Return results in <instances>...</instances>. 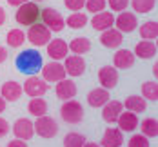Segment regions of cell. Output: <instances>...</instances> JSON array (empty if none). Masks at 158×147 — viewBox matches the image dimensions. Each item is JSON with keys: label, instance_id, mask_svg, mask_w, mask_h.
Returning <instances> with one entry per match:
<instances>
[{"label": "cell", "instance_id": "6da1fadb", "mask_svg": "<svg viewBox=\"0 0 158 147\" xmlns=\"http://www.w3.org/2000/svg\"><path fill=\"white\" fill-rule=\"evenodd\" d=\"M15 65L22 75H36L42 69L44 60H42V55L36 49H24L22 53L16 55Z\"/></svg>", "mask_w": 158, "mask_h": 147}, {"label": "cell", "instance_id": "7a4b0ae2", "mask_svg": "<svg viewBox=\"0 0 158 147\" xmlns=\"http://www.w3.org/2000/svg\"><path fill=\"white\" fill-rule=\"evenodd\" d=\"M38 18H40L38 4L36 2H31V0H27L26 4L18 6V9H16V13H15V20L20 26H24V27H29L33 24H36Z\"/></svg>", "mask_w": 158, "mask_h": 147}, {"label": "cell", "instance_id": "3957f363", "mask_svg": "<svg viewBox=\"0 0 158 147\" xmlns=\"http://www.w3.org/2000/svg\"><path fill=\"white\" fill-rule=\"evenodd\" d=\"M60 116L65 124H71V125H77L84 120V107L78 100H65L60 107Z\"/></svg>", "mask_w": 158, "mask_h": 147}, {"label": "cell", "instance_id": "277c9868", "mask_svg": "<svg viewBox=\"0 0 158 147\" xmlns=\"http://www.w3.org/2000/svg\"><path fill=\"white\" fill-rule=\"evenodd\" d=\"M33 127L35 133L42 138H53L58 134V124L55 118H51L48 114H42V116H36V120L33 122Z\"/></svg>", "mask_w": 158, "mask_h": 147}, {"label": "cell", "instance_id": "5b68a950", "mask_svg": "<svg viewBox=\"0 0 158 147\" xmlns=\"http://www.w3.org/2000/svg\"><path fill=\"white\" fill-rule=\"evenodd\" d=\"M40 18H42V24L48 27L51 33H60L65 27V20L64 16L53 9V7H46V9H40Z\"/></svg>", "mask_w": 158, "mask_h": 147}, {"label": "cell", "instance_id": "8992f818", "mask_svg": "<svg viewBox=\"0 0 158 147\" xmlns=\"http://www.w3.org/2000/svg\"><path fill=\"white\" fill-rule=\"evenodd\" d=\"M26 40L31 44L33 47H42V46H46L49 40H51V31H49L44 24H38L36 22V24L29 26V31L26 35Z\"/></svg>", "mask_w": 158, "mask_h": 147}, {"label": "cell", "instance_id": "52a82bcc", "mask_svg": "<svg viewBox=\"0 0 158 147\" xmlns=\"http://www.w3.org/2000/svg\"><path fill=\"white\" fill-rule=\"evenodd\" d=\"M22 91L26 95H29L31 98H38V96H44L48 93L49 85L44 78H40L36 75H29L26 78V82H24V85H22Z\"/></svg>", "mask_w": 158, "mask_h": 147}, {"label": "cell", "instance_id": "ba28073f", "mask_svg": "<svg viewBox=\"0 0 158 147\" xmlns=\"http://www.w3.org/2000/svg\"><path fill=\"white\" fill-rule=\"evenodd\" d=\"M40 73H42V78L48 82H53V84H56V82H60L65 78V69H64V64L60 62H56V60H51L49 64H44L42 65V69H40Z\"/></svg>", "mask_w": 158, "mask_h": 147}, {"label": "cell", "instance_id": "9c48e42d", "mask_svg": "<svg viewBox=\"0 0 158 147\" xmlns=\"http://www.w3.org/2000/svg\"><path fill=\"white\" fill-rule=\"evenodd\" d=\"M64 69H65V75L77 78V76H82L84 71H85V60L84 56L80 55H73V56H65L64 58Z\"/></svg>", "mask_w": 158, "mask_h": 147}, {"label": "cell", "instance_id": "30bf717a", "mask_svg": "<svg viewBox=\"0 0 158 147\" xmlns=\"http://www.w3.org/2000/svg\"><path fill=\"white\" fill-rule=\"evenodd\" d=\"M114 26L120 33H133L138 27V18L135 13H129V11H120V15L114 18Z\"/></svg>", "mask_w": 158, "mask_h": 147}, {"label": "cell", "instance_id": "8fae6325", "mask_svg": "<svg viewBox=\"0 0 158 147\" xmlns=\"http://www.w3.org/2000/svg\"><path fill=\"white\" fill-rule=\"evenodd\" d=\"M98 82L104 89H113L118 84V71L113 65H104L98 69Z\"/></svg>", "mask_w": 158, "mask_h": 147}, {"label": "cell", "instance_id": "7c38bea8", "mask_svg": "<svg viewBox=\"0 0 158 147\" xmlns=\"http://www.w3.org/2000/svg\"><path fill=\"white\" fill-rule=\"evenodd\" d=\"M124 111V104L122 102H118V100H107L104 105H102V118H104V122H107V124H116V118H118V114Z\"/></svg>", "mask_w": 158, "mask_h": 147}, {"label": "cell", "instance_id": "4fadbf2b", "mask_svg": "<svg viewBox=\"0 0 158 147\" xmlns=\"http://www.w3.org/2000/svg\"><path fill=\"white\" fill-rule=\"evenodd\" d=\"M100 42L102 46L107 49H118L124 42V33H120L116 27H109L100 35Z\"/></svg>", "mask_w": 158, "mask_h": 147}, {"label": "cell", "instance_id": "5bb4252c", "mask_svg": "<svg viewBox=\"0 0 158 147\" xmlns=\"http://www.w3.org/2000/svg\"><path fill=\"white\" fill-rule=\"evenodd\" d=\"M11 131L15 133L16 138L24 140V142L31 140L33 136H35V127H33V122L29 118H18L15 124H13V129Z\"/></svg>", "mask_w": 158, "mask_h": 147}, {"label": "cell", "instance_id": "9a60e30c", "mask_svg": "<svg viewBox=\"0 0 158 147\" xmlns=\"http://www.w3.org/2000/svg\"><path fill=\"white\" fill-rule=\"evenodd\" d=\"M46 47H48V56H51V60H56V62L64 60L67 56V51H69L67 42L62 40V38L49 40L48 44H46Z\"/></svg>", "mask_w": 158, "mask_h": 147}, {"label": "cell", "instance_id": "2e32d148", "mask_svg": "<svg viewBox=\"0 0 158 147\" xmlns=\"http://www.w3.org/2000/svg\"><path fill=\"white\" fill-rule=\"evenodd\" d=\"M122 144H124V133L118 127H107L104 131L100 147H122Z\"/></svg>", "mask_w": 158, "mask_h": 147}, {"label": "cell", "instance_id": "e0dca14e", "mask_svg": "<svg viewBox=\"0 0 158 147\" xmlns=\"http://www.w3.org/2000/svg\"><path fill=\"white\" fill-rule=\"evenodd\" d=\"M135 60H136V56H135L133 51L118 49L114 53V56H113V67H116V69H129V67L135 65Z\"/></svg>", "mask_w": 158, "mask_h": 147}, {"label": "cell", "instance_id": "ac0fdd59", "mask_svg": "<svg viewBox=\"0 0 158 147\" xmlns=\"http://www.w3.org/2000/svg\"><path fill=\"white\" fill-rule=\"evenodd\" d=\"M116 124L122 133H133L138 127V116L136 113H131V111H122L116 118Z\"/></svg>", "mask_w": 158, "mask_h": 147}, {"label": "cell", "instance_id": "d6986e66", "mask_svg": "<svg viewBox=\"0 0 158 147\" xmlns=\"http://www.w3.org/2000/svg\"><path fill=\"white\" fill-rule=\"evenodd\" d=\"M22 85L15 80H7L4 85H2V89H0V96L4 98L6 102H16L18 98L22 96Z\"/></svg>", "mask_w": 158, "mask_h": 147}, {"label": "cell", "instance_id": "ffe728a7", "mask_svg": "<svg viewBox=\"0 0 158 147\" xmlns=\"http://www.w3.org/2000/svg\"><path fill=\"white\" fill-rule=\"evenodd\" d=\"M55 93H56V96L60 98V100H71V98L77 96V84L73 80H60L56 82V85H55Z\"/></svg>", "mask_w": 158, "mask_h": 147}, {"label": "cell", "instance_id": "44dd1931", "mask_svg": "<svg viewBox=\"0 0 158 147\" xmlns=\"http://www.w3.org/2000/svg\"><path fill=\"white\" fill-rule=\"evenodd\" d=\"M91 26L96 31H106L114 26V15L113 13H107V11H100V13H95V16L91 18Z\"/></svg>", "mask_w": 158, "mask_h": 147}, {"label": "cell", "instance_id": "7402d4cb", "mask_svg": "<svg viewBox=\"0 0 158 147\" xmlns=\"http://www.w3.org/2000/svg\"><path fill=\"white\" fill-rule=\"evenodd\" d=\"M124 107H126V111H131V113H143L145 109H147V100L143 96H138V95H131V96H127L124 102Z\"/></svg>", "mask_w": 158, "mask_h": 147}, {"label": "cell", "instance_id": "603a6c76", "mask_svg": "<svg viewBox=\"0 0 158 147\" xmlns=\"http://www.w3.org/2000/svg\"><path fill=\"white\" fill-rule=\"evenodd\" d=\"M156 44L155 42H149V40H142V42H138L136 46H135V56H138V58H153V56H156Z\"/></svg>", "mask_w": 158, "mask_h": 147}, {"label": "cell", "instance_id": "cb8c5ba5", "mask_svg": "<svg viewBox=\"0 0 158 147\" xmlns=\"http://www.w3.org/2000/svg\"><path fill=\"white\" fill-rule=\"evenodd\" d=\"M107 100H109V89H104V87H96L87 95V104L91 107H102Z\"/></svg>", "mask_w": 158, "mask_h": 147}, {"label": "cell", "instance_id": "d4e9b609", "mask_svg": "<svg viewBox=\"0 0 158 147\" xmlns=\"http://www.w3.org/2000/svg\"><path fill=\"white\" fill-rule=\"evenodd\" d=\"M69 51L73 53V55H85V53H89L91 51V42H89V38H85V36H77V38H73L71 42H69Z\"/></svg>", "mask_w": 158, "mask_h": 147}, {"label": "cell", "instance_id": "484cf974", "mask_svg": "<svg viewBox=\"0 0 158 147\" xmlns=\"http://www.w3.org/2000/svg\"><path fill=\"white\" fill-rule=\"evenodd\" d=\"M140 36L142 40H156L158 36V22L156 20H147L140 26Z\"/></svg>", "mask_w": 158, "mask_h": 147}, {"label": "cell", "instance_id": "4316f807", "mask_svg": "<svg viewBox=\"0 0 158 147\" xmlns=\"http://www.w3.org/2000/svg\"><path fill=\"white\" fill-rule=\"evenodd\" d=\"M27 111H29V114H33V116L48 114V102L42 96L33 98V100H29V104H27Z\"/></svg>", "mask_w": 158, "mask_h": 147}, {"label": "cell", "instance_id": "83f0119b", "mask_svg": "<svg viewBox=\"0 0 158 147\" xmlns=\"http://www.w3.org/2000/svg\"><path fill=\"white\" fill-rule=\"evenodd\" d=\"M87 22H89L87 15H85V13H78V11L71 13V15L67 16V20H65V24H67L71 29H82V27H85Z\"/></svg>", "mask_w": 158, "mask_h": 147}, {"label": "cell", "instance_id": "f1b7e54d", "mask_svg": "<svg viewBox=\"0 0 158 147\" xmlns=\"http://www.w3.org/2000/svg\"><path fill=\"white\" fill-rule=\"evenodd\" d=\"M6 40H7L9 47H20L26 42V33L22 31V29H18V27H15V29H11V31L7 33Z\"/></svg>", "mask_w": 158, "mask_h": 147}, {"label": "cell", "instance_id": "f546056e", "mask_svg": "<svg viewBox=\"0 0 158 147\" xmlns=\"http://www.w3.org/2000/svg\"><path fill=\"white\" fill-rule=\"evenodd\" d=\"M142 134L147 138H156L158 136V120L156 118H145L142 120Z\"/></svg>", "mask_w": 158, "mask_h": 147}, {"label": "cell", "instance_id": "4dcf8cb0", "mask_svg": "<svg viewBox=\"0 0 158 147\" xmlns=\"http://www.w3.org/2000/svg\"><path fill=\"white\" fill-rule=\"evenodd\" d=\"M85 136L80 133H67L64 136V147H84Z\"/></svg>", "mask_w": 158, "mask_h": 147}, {"label": "cell", "instance_id": "1f68e13d", "mask_svg": "<svg viewBox=\"0 0 158 147\" xmlns=\"http://www.w3.org/2000/svg\"><path fill=\"white\" fill-rule=\"evenodd\" d=\"M129 2H131L135 13H140V15L149 13L155 7V4H156V0H129Z\"/></svg>", "mask_w": 158, "mask_h": 147}, {"label": "cell", "instance_id": "d6a6232c", "mask_svg": "<svg viewBox=\"0 0 158 147\" xmlns=\"http://www.w3.org/2000/svg\"><path fill=\"white\" fill-rule=\"evenodd\" d=\"M142 96L145 100L156 102L158 100V84L156 82H145L142 85Z\"/></svg>", "mask_w": 158, "mask_h": 147}, {"label": "cell", "instance_id": "836d02e7", "mask_svg": "<svg viewBox=\"0 0 158 147\" xmlns=\"http://www.w3.org/2000/svg\"><path fill=\"white\" fill-rule=\"evenodd\" d=\"M84 6H85V9H87L89 13H100V11L106 9L107 0H85Z\"/></svg>", "mask_w": 158, "mask_h": 147}, {"label": "cell", "instance_id": "e575fe53", "mask_svg": "<svg viewBox=\"0 0 158 147\" xmlns=\"http://www.w3.org/2000/svg\"><path fill=\"white\" fill-rule=\"evenodd\" d=\"M129 147H149V138L143 134H133L129 138Z\"/></svg>", "mask_w": 158, "mask_h": 147}, {"label": "cell", "instance_id": "d590c367", "mask_svg": "<svg viewBox=\"0 0 158 147\" xmlns=\"http://www.w3.org/2000/svg\"><path fill=\"white\" fill-rule=\"evenodd\" d=\"M111 11H126L129 6V0H107Z\"/></svg>", "mask_w": 158, "mask_h": 147}, {"label": "cell", "instance_id": "8d00e7d4", "mask_svg": "<svg viewBox=\"0 0 158 147\" xmlns=\"http://www.w3.org/2000/svg\"><path fill=\"white\" fill-rule=\"evenodd\" d=\"M64 4H65V7L71 9V11H80V9L84 7L85 0H64Z\"/></svg>", "mask_w": 158, "mask_h": 147}, {"label": "cell", "instance_id": "74e56055", "mask_svg": "<svg viewBox=\"0 0 158 147\" xmlns=\"http://www.w3.org/2000/svg\"><path fill=\"white\" fill-rule=\"evenodd\" d=\"M7 133H9V124H7V120H6V118H2V116H0V138H2V136H6Z\"/></svg>", "mask_w": 158, "mask_h": 147}, {"label": "cell", "instance_id": "f35d334b", "mask_svg": "<svg viewBox=\"0 0 158 147\" xmlns=\"http://www.w3.org/2000/svg\"><path fill=\"white\" fill-rule=\"evenodd\" d=\"M7 147H27V144L24 142V140H20V138H15V140H11Z\"/></svg>", "mask_w": 158, "mask_h": 147}, {"label": "cell", "instance_id": "ab89813d", "mask_svg": "<svg viewBox=\"0 0 158 147\" xmlns=\"http://www.w3.org/2000/svg\"><path fill=\"white\" fill-rule=\"evenodd\" d=\"M6 60H7V49L4 46H0V64H4Z\"/></svg>", "mask_w": 158, "mask_h": 147}, {"label": "cell", "instance_id": "60d3db41", "mask_svg": "<svg viewBox=\"0 0 158 147\" xmlns=\"http://www.w3.org/2000/svg\"><path fill=\"white\" fill-rule=\"evenodd\" d=\"M27 0H7V4L9 6H15V7H18V6H22V4H26Z\"/></svg>", "mask_w": 158, "mask_h": 147}, {"label": "cell", "instance_id": "b9f144b4", "mask_svg": "<svg viewBox=\"0 0 158 147\" xmlns=\"http://www.w3.org/2000/svg\"><path fill=\"white\" fill-rule=\"evenodd\" d=\"M4 22H6V11H4V7L0 6V26H4Z\"/></svg>", "mask_w": 158, "mask_h": 147}, {"label": "cell", "instance_id": "7bdbcfd3", "mask_svg": "<svg viewBox=\"0 0 158 147\" xmlns=\"http://www.w3.org/2000/svg\"><path fill=\"white\" fill-rule=\"evenodd\" d=\"M6 104H7V102H6L4 98L0 96V114H2V113H4V111H6Z\"/></svg>", "mask_w": 158, "mask_h": 147}, {"label": "cell", "instance_id": "ee69618b", "mask_svg": "<svg viewBox=\"0 0 158 147\" xmlns=\"http://www.w3.org/2000/svg\"><path fill=\"white\" fill-rule=\"evenodd\" d=\"M84 147H100V144H96V142H85Z\"/></svg>", "mask_w": 158, "mask_h": 147}, {"label": "cell", "instance_id": "f6af8a7d", "mask_svg": "<svg viewBox=\"0 0 158 147\" xmlns=\"http://www.w3.org/2000/svg\"><path fill=\"white\" fill-rule=\"evenodd\" d=\"M153 73H155V78L158 76V64L155 62V65H153Z\"/></svg>", "mask_w": 158, "mask_h": 147}, {"label": "cell", "instance_id": "bcb514c9", "mask_svg": "<svg viewBox=\"0 0 158 147\" xmlns=\"http://www.w3.org/2000/svg\"><path fill=\"white\" fill-rule=\"evenodd\" d=\"M33 2H42V0H33Z\"/></svg>", "mask_w": 158, "mask_h": 147}]
</instances>
